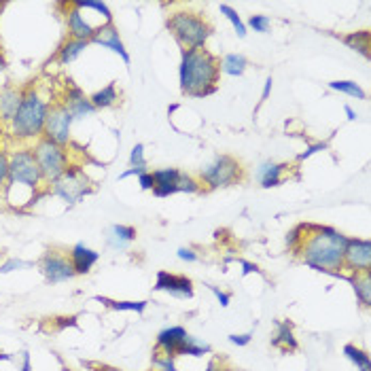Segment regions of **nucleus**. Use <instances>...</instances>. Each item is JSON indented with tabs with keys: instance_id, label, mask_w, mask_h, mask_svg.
<instances>
[{
	"instance_id": "48",
	"label": "nucleus",
	"mask_w": 371,
	"mask_h": 371,
	"mask_svg": "<svg viewBox=\"0 0 371 371\" xmlns=\"http://www.w3.org/2000/svg\"><path fill=\"white\" fill-rule=\"evenodd\" d=\"M272 83H274V81H272V76L265 81V85H263V92H261V102H265L267 100V96H270V92H272Z\"/></svg>"
},
{
	"instance_id": "41",
	"label": "nucleus",
	"mask_w": 371,
	"mask_h": 371,
	"mask_svg": "<svg viewBox=\"0 0 371 371\" xmlns=\"http://www.w3.org/2000/svg\"><path fill=\"white\" fill-rule=\"evenodd\" d=\"M208 288H211V291H213V295L217 297V302H219L223 308H227V306H229V302H231V295H229V293L221 291L219 286H213V284H208Z\"/></svg>"
},
{
	"instance_id": "29",
	"label": "nucleus",
	"mask_w": 371,
	"mask_h": 371,
	"mask_svg": "<svg viewBox=\"0 0 371 371\" xmlns=\"http://www.w3.org/2000/svg\"><path fill=\"white\" fill-rule=\"evenodd\" d=\"M344 43L348 47H352L354 51H358L363 58H369V32L361 30V32H352L348 36H344Z\"/></svg>"
},
{
	"instance_id": "32",
	"label": "nucleus",
	"mask_w": 371,
	"mask_h": 371,
	"mask_svg": "<svg viewBox=\"0 0 371 371\" xmlns=\"http://www.w3.org/2000/svg\"><path fill=\"white\" fill-rule=\"evenodd\" d=\"M74 5L81 11H83V9H94L98 15L104 17V24H113V13H110L108 5H104V3H98V0H81V3H74Z\"/></svg>"
},
{
	"instance_id": "34",
	"label": "nucleus",
	"mask_w": 371,
	"mask_h": 371,
	"mask_svg": "<svg viewBox=\"0 0 371 371\" xmlns=\"http://www.w3.org/2000/svg\"><path fill=\"white\" fill-rule=\"evenodd\" d=\"M199 189H201L199 181H195L191 174H185V172L179 174V181H176V193H197Z\"/></svg>"
},
{
	"instance_id": "23",
	"label": "nucleus",
	"mask_w": 371,
	"mask_h": 371,
	"mask_svg": "<svg viewBox=\"0 0 371 371\" xmlns=\"http://www.w3.org/2000/svg\"><path fill=\"white\" fill-rule=\"evenodd\" d=\"M348 280L354 288V295L361 302V306L369 308L371 306V272H352Z\"/></svg>"
},
{
	"instance_id": "20",
	"label": "nucleus",
	"mask_w": 371,
	"mask_h": 371,
	"mask_svg": "<svg viewBox=\"0 0 371 371\" xmlns=\"http://www.w3.org/2000/svg\"><path fill=\"white\" fill-rule=\"evenodd\" d=\"M136 229L132 225H110L108 233H106V244L110 249L117 251H126L128 246L136 240Z\"/></svg>"
},
{
	"instance_id": "33",
	"label": "nucleus",
	"mask_w": 371,
	"mask_h": 371,
	"mask_svg": "<svg viewBox=\"0 0 371 371\" xmlns=\"http://www.w3.org/2000/svg\"><path fill=\"white\" fill-rule=\"evenodd\" d=\"M219 9H221V13H223V15L231 22V26H233V30L238 32V36H240V38H244V36H246V24L242 22V17H240V15H238V13H236L229 5H221Z\"/></svg>"
},
{
	"instance_id": "38",
	"label": "nucleus",
	"mask_w": 371,
	"mask_h": 371,
	"mask_svg": "<svg viewBox=\"0 0 371 371\" xmlns=\"http://www.w3.org/2000/svg\"><path fill=\"white\" fill-rule=\"evenodd\" d=\"M249 26H251L255 32H267L270 26H272V19H270L267 15H251Z\"/></svg>"
},
{
	"instance_id": "46",
	"label": "nucleus",
	"mask_w": 371,
	"mask_h": 371,
	"mask_svg": "<svg viewBox=\"0 0 371 371\" xmlns=\"http://www.w3.org/2000/svg\"><path fill=\"white\" fill-rule=\"evenodd\" d=\"M238 263L244 267V270H242L244 276H246V274H253V272H259V267H257L255 263H249V261H244V259H238Z\"/></svg>"
},
{
	"instance_id": "36",
	"label": "nucleus",
	"mask_w": 371,
	"mask_h": 371,
	"mask_svg": "<svg viewBox=\"0 0 371 371\" xmlns=\"http://www.w3.org/2000/svg\"><path fill=\"white\" fill-rule=\"evenodd\" d=\"M130 168L147 170V159H145V145H136L130 153Z\"/></svg>"
},
{
	"instance_id": "39",
	"label": "nucleus",
	"mask_w": 371,
	"mask_h": 371,
	"mask_svg": "<svg viewBox=\"0 0 371 371\" xmlns=\"http://www.w3.org/2000/svg\"><path fill=\"white\" fill-rule=\"evenodd\" d=\"M9 181V157L5 153H0V191H5Z\"/></svg>"
},
{
	"instance_id": "37",
	"label": "nucleus",
	"mask_w": 371,
	"mask_h": 371,
	"mask_svg": "<svg viewBox=\"0 0 371 371\" xmlns=\"http://www.w3.org/2000/svg\"><path fill=\"white\" fill-rule=\"evenodd\" d=\"M302 238H304V227H302V225H297V227H293L291 231H288V236H286V246H288V251L297 253L299 244H302Z\"/></svg>"
},
{
	"instance_id": "7",
	"label": "nucleus",
	"mask_w": 371,
	"mask_h": 371,
	"mask_svg": "<svg viewBox=\"0 0 371 371\" xmlns=\"http://www.w3.org/2000/svg\"><path fill=\"white\" fill-rule=\"evenodd\" d=\"M199 179L204 185H208V189L229 187L244 179V168L231 155H217L213 163L199 170Z\"/></svg>"
},
{
	"instance_id": "13",
	"label": "nucleus",
	"mask_w": 371,
	"mask_h": 371,
	"mask_svg": "<svg viewBox=\"0 0 371 371\" xmlns=\"http://www.w3.org/2000/svg\"><path fill=\"white\" fill-rule=\"evenodd\" d=\"M90 43H96V45H100V47H104V49L117 53L123 62L130 66L132 58H130L126 45H123V40H121L119 30L115 28V24H102V26H98V30H96V34L92 36Z\"/></svg>"
},
{
	"instance_id": "3",
	"label": "nucleus",
	"mask_w": 371,
	"mask_h": 371,
	"mask_svg": "<svg viewBox=\"0 0 371 371\" xmlns=\"http://www.w3.org/2000/svg\"><path fill=\"white\" fill-rule=\"evenodd\" d=\"M49 102L40 98V94L30 85L24 90V100L11 121L13 136L22 140H38L43 138L45 119H47Z\"/></svg>"
},
{
	"instance_id": "15",
	"label": "nucleus",
	"mask_w": 371,
	"mask_h": 371,
	"mask_svg": "<svg viewBox=\"0 0 371 371\" xmlns=\"http://www.w3.org/2000/svg\"><path fill=\"white\" fill-rule=\"evenodd\" d=\"M70 5V9H68V13H66V26H68V34H70V38H76V40H92V36L96 34V26H92L88 19H85V15H83V11H81L74 3H68Z\"/></svg>"
},
{
	"instance_id": "35",
	"label": "nucleus",
	"mask_w": 371,
	"mask_h": 371,
	"mask_svg": "<svg viewBox=\"0 0 371 371\" xmlns=\"http://www.w3.org/2000/svg\"><path fill=\"white\" fill-rule=\"evenodd\" d=\"M153 367H157L159 371H179L176 363H174V356H168V354H161V352H153V358H151Z\"/></svg>"
},
{
	"instance_id": "31",
	"label": "nucleus",
	"mask_w": 371,
	"mask_h": 371,
	"mask_svg": "<svg viewBox=\"0 0 371 371\" xmlns=\"http://www.w3.org/2000/svg\"><path fill=\"white\" fill-rule=\"evenodd\" d=\"M329 88H331L333 92H340V94L358 98V100H365V98H367V94L361 90L358 83H354V81H331V83H329Z\"/></svg>"
},
{
	"instance_id": "1",
	"label": "nucleus",
	"mask_w": 371,
	"mask_h": 371,
	"mask_svg": "<svg viewBox=\"0 0 371 371\" xmlns=\"http://www.w3.org/2000/svg\"><path fill=\"white\" fill-rule=\"evenodd\" d=\"M302 227L304 238L295 255H299L302 261L316 272L340 276L338 270H344V251L348 244V236L327 225L302 223Z\"/></svg>"
},
{
	"instance_id": "49",
	"label": "nucleus",
	"mask_w": 371,
	"mask_h": 371,
	"mask_svg": "<svg viewBox=\"0 0 371 371\" xmlns=\"http://www.w3.org/2000/svg\"><path fill=\"white\" fill-rule=\"evenodd\" d=\"M88 367H92V371H121V369H117V367H108V365H92V363H88Z\"/></svg>"
},
{
	"instance_id": "45",
	"label": "nucleus",
	"mask_w": 371,
	"mask_h": 371,
	"mask_svg": "<svg viewBox=\"0 0 371 371\" xmlns=\"http://www.w3.org/2000/svg\"><path fill=\"white\" fill-rule=\"evenodd\" d=\"M138 185H140L142 191H151V189H153V176H151V172L140 174V176H138Z\"/></svg>"
},
{
	"instance_id": "55",
	"label": "nucleus",
	"mask_w": 371,
	"mask_h": 371,
	"mask_svg": "<svg viewBox=\"0 0 371 371\" xmlns=\"http://www.w3.org/2000/svg\"><path fill=\"white\" fill-rule=\"evenodd\" d=\"M3 134H5V132H3V128H0V145H3ZM0 153H3V151H0Z\"/></svg>"
},
{
	"instance_id": "11",
	"label": "nucleus",
	"mask_w": 371,
	"mask_h": 371,
	"mask_svg": "<svg viewBox=\"0 0 371 371\" xmlns=\"http://www.w3.org/2000/svg\"><path fill=\"white\" fill-rule=\"evenodd\" d=\"M344 267L350 272H371V242L348 238L344 251Z\"/></svg>"
},
{
	"instance_id": "24",
	"label": "nucleus",
	"mask_w": 371,
	"mask_h": 371,
	"mask_svg": "<svg viewBox=\"0 0 371 371\" xmlns=\"http://www.w3.org/2000/svg\"><path fill=\"white\" fill-rule=\"evenodd\" d=\"M88 40H76V38H66L62 47L58 49V64L66 66L70 62H74L81 53L88 49Z\"/></svg>"
},
{
	"instance_id": "9",
	"label": "nucleus",
	"mask_w": 371,
	"mask_h": 371,
	"mask_svg": "<svg viewBox=\"0 0 371 371\" xmlns=\"http://www.w3.org/2000/svg\"><path fill=\"white\" fill-rule=\"evenodd\" d=\"M72 121L74 117L70 115V110L62 104V102H56V104H49V110H47V119H45V130H43V138L60 145V147H66L70 142V128H72Z\"/></svg>"
},
{
	"instance_id": "10",
	"label": "nucleus",
	"mask_w": 371,
	"mask_h": 371,
	"mask_svg": "<svg viewBox=\"0 0 371 371\" xmlns=\"http://www.w3.org/2000/svg\"><path fill=\"white\" fill-rule=\"evenodd\" d=\"M40 272H43V276L51 284L66 282V280H72L76 276L74 267L70 263V257L68 255H60L58 251H47L43 255V259H40Z\"/></svg>"
},
{
	"instance_id": "53",
	"label": "nucleus",
	"mask_w": 371,
	"mask_h": 371,
	"mask_svg": "<svg viewBox=\"0 0 371 371\" xmlns=\"http://www.w3.org/2000/svg\"><path fill=\"white\" fill-rule=\"evenodd\" d=\"M0 361H13L11 354H5V352H0Z\"/></svg>"
},
{
	"instance_id": "4",
	"label": "nucleus",
	"mask_w": 371,
	"mask_h": 371,
	"mask_svg": "<svg viewBox=\"0 0 371 371\" xmlns=\"http://www.w3.org/2000/svg\"><path fill=\"white\" fill-rule=\"evenodd\" d=\"M166 26L183 49H206V43L213 36V26L208 24V19L193 11L170 13Z\"/></svg>"
},
{
	"instance_id": "43",
	"label": "nucleus",
	"mask_w": 371,
	"mask_h": 371,
	"mask_svg": "<svg viewBox=\"0 0 371 371\" xmlns=\"http://www.w3.org/2000/svg\"><path fill=\"white\" fill-rule=\"evenodd\" d=\"M176 255H179L181 261H187V263H195V261H197V255H195L191 249H185V246H183V249H179Z\"/></svg>"
},
{
	"instance_id": "22",
	"label": "nucleus",
	"mask_w": 371,
	"mask_h": 371,
	"mask_svg": "<svg viewBox=\"0 0 371 371\" xmlns=\"http://www.w3.org/2000/svg\"><path fill=\"white\" fill-rule=\"evenodd\" d=\"M22 100H24V92L19 90L5 88L0 92V121H13Z\"/></svg>"
},
{
	"instance_id": "19",
	"label": "nucleus",
	"mask_w": 371,
	"mask_h": 371,
	"mask_svg": "<svg viewBox=\"0 0 371 371\" xmlns=\"http://www.w3.org/2000/svg\"><path fill=\"white\" fill-rule=\"evenodd\" d=\"M286 170H288V163L263 161L259 166V170H257V179H259L263 189H272V187H278L282 183V174Z\"/></svg>"
},
{
	"instance_id": "26",
	"label": "nucleus",
	"mask_w": 371,
	"mask_h": 371,
	"mask_svg": "<svg viewBox=\"0 0 371 371\" xmlns=\"http://www.w3.org/2000/svg\"><path fill=\"white\" fill-rule=\"evenodd\" d=\"M211 352H213V348H211L208 342L197 340V338H193V336H187V340H185V344L179 348L176 356H195V358H199V356L211 354Z\"/></svg>"
},
{
	"instance_id": "30",
	"label": "nucleus",
	"mask_w": 371,
	"mask_h": 371,
	"mask_svg": "<svg viewBox=\"0 0 371 371\" xmlns=\"http://www.w3.org/2000/svg\"><path fill=\"white\" fill-rule=\"evenodd\" d=\"M96 302L106 304L108 308H113L117 312H136V314H142L147 310V304H149V302H113V299L100 297V295L96 297Z\"/></svg>"
},
{
	"instance_id": "25",
	"label": "nucleus",
	"mask_w": 371,
	"mask_h": 371,
	"mask_svg": "<svg viewBox=\"0 0 371 371\" xmlns=\"http://www.w3.org/2000/svg\"><path fill=\"white\" fill-rule=\"evenodd\" d=\"M219 68L229 74V76H242L244 70L249 68V60H246L242 53H227L221 62H219Z\"/></svg>"
},
{
	"instance_id": "51",
	"label": "nucleus",
	"mask_w": 371,
	"mask_h": 371,
	"mask_svg": "<svg viewBox=\"0 0 371 371\" xmlns=\"http://www.w3.org/2000/svg\"><path fill=\"white\" fill-rule=\"evenodd\" d=\"M344 110H346V117H348V121H354V119H356V113L352 110V106H348V104H346V106H344Z\"/></svg>"
},
{
	"instance_id": "5",
	"label": "nucleus",
	"mask_w": 371,
	"mask_h": 371,
	"mask_svg": "<svg viewBox=\"0 0 371 371\" xmlns=\"http://www.w3.org/2000/svg\"><path fill=\"white\" fill-rule=\"evenodd\" d=\"M40 183H43V176H40V170H38V163H36L32 149L13 151L9 155V181H7L5 193H11L15 189L17 191L26 189L36 201L40 195H43L40 193Z\"/></svg>"
},
{
	"instance_id": "52",
	"label": "nucleus",
	"mask_w": 371,
	"mask_h": 371,
	"mask_svg": "<svg viewBox=\"0 0 371 371\" xmlns=\"http://www.w3.org/2000/svg\"><path fill=\"white\" fill-rule=\"evenodd\" d=\"M7 68V60H5V56L3 53H0V72H3Z\"/></svg>"
},
{
	"instance_id": "28",
	"label": "nucleus",
	"mask_w": 371,
	"mask_h": 371,
	"mask_svg": "<svg viewBox=\"0 0 371 371\" xmlns=\"http://www.w3.org/2000/svg\"><path fill=\"white\" fill-rule=\"evenodd\" d=\"M344 354H346V358H348L358 371H371V358H369V354H367L365 350H361L358 346L346 344V346H344Z\"/></svg>"
},
{
	"instance_id": "16",
	"label": "nucleus",
	"mask_w": 371,
	"mask_h": 371,
	"mask_svg": "<svg viewBox=\"0 0 371 371\" xmlns=\"http://www.w3.org/2000/svg\"><path fill=\"white\" fill-rule=\"evenodd\" d=\"M187 329L185 327H168L163 329V331L157 333V342H155V350L161 352V354H168V356H174L176 358V352L179 348L185 344L187 340Z\"/></svg>"
},
{
	"instance_id": "14",
	"label": "nucleus",
	"mask_w": 371,
	"mask_h": 371,
	"mask_svg": "<svg viewBox=\"0 0 371 371\" xmlns=\"http://www.w3.org/2000/svg\"><path fill=\"white\" fill-rule=\"evenodd\" d=\"M62 104L70 110V115L74 119H85V117H90V115L96 113L92 100L85 96V92L81 90L79 85H74L72 79L66 81V94H64V102Z\"/></svg>"
},
{
	"instance_id": "17",
	"label": "nucleus",
	"mask_w": 371,
	"mask_h": 371,
	"mask_svg": "<svg viewBox=\"0 0 371 371\" xmlns=\"http://www.w3.org/2000/svg\"><path fill=\"white\" fill-rule=\"evenodd\" d=\"M68 257H70V263L74 267V274L76 276H85L98 263L100 253H96L94 249H90V246H85L83 242H79V244L72 246V251H70Z\"/></svg>"
},
{
	"instance_id": "8",
	"label": "nucleus",
	"mask_w": 371,
	"mask_h": 371,
	"mask_svg": "<svg viewBox=\"0 0 371 371\" xmlns=\"http://www.w3.org/2000/svg\"><path fill=\"white\" fill-rule=\"evenodd\" d=\"M51 191L53 195L62 197L66 204H76L83 195H88L92 191L90 187V179L85 176V172L79 166H68V170L51 183Z\"/></svg>"
},
{
	"instance_id": "44",
	"label": "nucleus",
	"mask_w": 371,
	"mask_h": 371,
	"mask_svg": "<svg viewBox=\"0 0 371 371\" xmlns=\"http://www.w3.org/2000/svg\"><path fill=\"white\" fill-rule=\"evenodd\" d=\"M324 149H327V145H324V142H316V145L308 147V151H306V153H302L297 159H299V161H304V159H308L310 155H314V153H318V151H324Z\"/></svg>"
},
{
	"instance_id": "47",
	"label": "nucleus",
	"mask_w": 371,
	"mask_h": 371,
	"mask_svg": "<svg viewBox=\"0 0 371 371\" xmlns=\"http://www.w3.org/2000/svg\"><path fill=\"white\" fill-rule=\"evenodd\" d=\"M22 371H32V363H30V352L28 350L22 352Z\"/></svg>"
},
{
	"instance_id": "50",
	"label": "nucleus",
	"mask_w": 371,
	"mask_h": 371,
	"mask_svg": "<svg viewBox=\"0 0 371 371\" xmlns=\"http://www.w3.org/2000/svg\"><path fill=\"white\" fill-rule=\"evenodd\" d=\"M206 371H223V367L219 365V361H217V358H213V361L208 363V367H206Z\"/></svg>"
},
{
	"instance_id": "27",
	"label": "nucleus",
	"mask_w": 371,
	"mask_h": 371,
	"mask_svg": "<svg viewBox=\"0 0 371 371\" xmlns=\"http://www.w3.org/2000/svg\"><path fill=\"white\" fill-rule=\"evenodd\" d=\"M94 108H108V106H115L119 102V92H117V85L115 83H108L104 90L96 92L94 96H90Z\"/></svg>"
},
{
	"instance_id": "6",
	"label": "nucleus",
	"mask_w": 371,
	"mask_h": 371,
	"mask_svg": "<svg viewBox=\"0 0 371 371\" xmlns=\"http://www.w3.org/2000/svg\"><path fill=\"white\" fill-rule=\"evenodd\" d=\"M40 176L47 185L58 181L66 170H68V151L47 138H38L34 149H32Z\"/></svg>"
},
{
	"instance_id": "2",
	"label": "nucleus",
	"mask_w": 371,
	"mask_h": 371,
	"mask_svg": "<svg viewBox=\"0 0 371 371\" xmlns=\"http://www.w3.org/2000/svg\"><path fill=\"white\" fill-rule=\"evenodd\" d=\"M219 60L208 49H183L179 81L181 92L191 98H206L219 90Z\"/></svg>"
},
{
	"instance_id": "12",
	"label": "nucleus",
	"mask_w": 371,
	"mask_h": 371,
	"mask_svg": "<svg viewBox=\"0 0 371 371\" xmlns=\"http://www.w3.org/2000/svg\"><path fill=\"white\" fill-rule=\"evenodd\" d=\"M153 291L170 293L172 297H179V299H191L193 297V282L187 276L170 274V272H163L161 270V272H157Z\"/></svg>"
},
{
	"instance_id": "21",
	"label": "nucleus",
	"mask_w": 371,
	"mask_h": 371,
	"mask_svg": "<svg viewBox=\"0 0 371 371\" xmlns=\"http://www.w3.org/2000/svg\"><path fill=\"white\" fill-rule=\"evenodd\" d=\"M272 346L274 348H280L284 352L288 350H297L299 344H297V338L293 333V324L288 320H276V336L272 338Z\"/></svg>"
},
{
	"instance_id": "40",
	"label": "nucleus",
	"mask_w": 371,
	"mask_h": 371,
	"mask_svg": "<svg viewBox=\"0 0 371 371\" xmlns=\"http://www.w3.org/2000/svg\"><path fill=\"white\" fill-rule=\"evenodd\" d=\"M32 263L28 261H22V259H9L0 265V274H9V272H15V270H22V267H30Z\"/></svg>"
},
{
	"instance_id": "18",
	"label": "nucleus",
	"mask_w": 371,
	"mask_h": 371,
	"mask_svg": "<svg viewBox=\"0 0 371 371\" xmlns=\"http://www.w3.org/2000/svg\"><path fill=\"white\" fill-rule=\"evenodd\" d=\"M181 170L176 168H161V170H153V195L155 197H170L176 193V181H179Z\"/></svg>"
},
{
	"instance_id": "54",
	"label": "nucleus",
	"mask_w": 371,
	"mask_h": 371,
	"mask_svg": "<svg viewBox=\"0 0 371 371\" xmlns=\"http://www.w3.org/2000/svg\"><path fill=\"white\" fill-rule=\"evenodd\" d=\"M5 7H7L5 3H0V17H3V11H5Z\"/></svg>"
},
{
	"instance_id": "42",
	"label": "nucleus",
	"mask_w": 371,
	"mask_h": 371,
	"mask_svg": "<svg viewBox=\"0 0 371 371\" xmlns=\"http://www.w3.org/2000/svg\"><path fill=\"white\" fill-rule=\"evenodd\" d=\"M253 340V333H242V336H229V342L233 346H249Z\"/></svg>"
}]
</instances>
